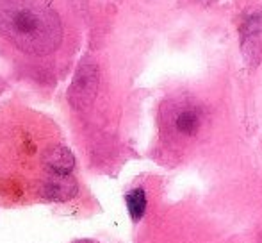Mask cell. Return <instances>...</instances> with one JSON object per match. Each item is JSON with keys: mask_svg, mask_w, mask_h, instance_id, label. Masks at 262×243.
Wrapping results in <instances>:
<instances>
[{"mask_svg": "<svg viewBox=\"0 0 262 243\" xmlns=\"http://www.w3.org/2000/svg\"><path fill=\"white\" fill-rule=\"evenodd\" d=\"M73 165H75V159L66 147H55L45 156V167L50 175H70Z\"/></svg>", "mask_w": 262, "mask_h": 243, "instance_id": "cell-6", "label": "cell"}, {"mask_svg": "<svg viewBox=\"0 0 262 243\" xmlns=\"http://www.w3.org/2000/svg\"><path fill=\"white\" fill-rule=\"evenodd\" d=\"M98 88V68L93 63L86 61L79 66L73 83L68 90V98L73 108L84 109L93 102Z\"/></svg>", "mask_w": 262, "mask_h": 243, "instance_id": "cell-3", "label": "cell"}, {"mask_svg": "<svg viewBox=\"0 0 262 243\" xmlns=\"http://www.w3.org/2000/svg\"><path fill=\"white\" fill-rule=\"evenodd\" d=\"M125 204H127V211H128V215H130L132 222H139V220L145 216L146 206H148L145 190H143V188H136V190L128 191V193L125 195Z\"/></svg>", "mask_w": 262, "mask_h": 243, "instance_id": "cell-7", "label": "cell"}, {"mask_svg": "<svg viewBox=\"0 0 262 243\" xmlns=\"http://www.w3.org/2000/svg\"><path fill=\"white\" fill-rule=\"evenodd\" d=\"M75 193L77 184L70 175H50V179L43 188V195L47 198H54V200H68Z\"/></svg>", "mask_w": 262, "mask_h": 243, "instance_id": "cell-5", "label": "cell"}, {"mask_svg": "<svg viewBox=\"0 0 262 243\" xmlns=\"http://www.w3.org/2000/svg\"><path fill=\"white\" fill-rule=\"evenodd\" d=\"M0 36L21 52L47 56L61 45L62 27L47 0H0Z\"/></svg>", "mask_w": 262, "mask_h": 243, "instance_id": "cell-1", "label": "cell"}, {"mask_svg": "<svg viewBox=\"0 0 262 243\" xmlns=\"http://www.w3.org/2000/svg\"><path fill=\"white\" fill-rule=\"evenodd\" d=\"M205 109L196 102H182L173 108L169 113L168 125L171 132L179 138L191 139L196 138L205 125Z\"/></svg>", "mask_w": 262, "mask_h": 243, "instance_id": "cell-2", "label": "cell"}, {"mask_svg": "<svg viewBox=\"0 0 262 243\" xmlns=\"http://www.w3.org/2000/svg\"><path fill=\"white\" fill-rule=\"evenodd\" d=\"M243 52L248 61H259L262 57V13L246 18L241 29Z\"/></svg>", "mask_w": 262, "mask_h": 243, "instance_id": "cell-4", "label": "cell"}, {"mask_svg": "<svg viewBox=\"0 0 262 243\" xmlns=\"http://www.w3.org/2000/svg\"><path fill=\"white\" fill-rule=\"evenodd\" d=\"M75 243H95V241H90V240H80V241H75Z\"/></svg>", "mask_w": 262, "mask_h": 243, "instance_id": "cell-8", "label": "cell"}]
</instances>
